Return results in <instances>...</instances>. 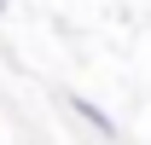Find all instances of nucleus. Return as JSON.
<instances>
[{
	"label": "nucleus",
	"mask_w": 151,
	"mask_h": 145,
	"mask_svg": "<svg viewBox=\"0 0 151 145\" xmlns=\"http://www.w3.org/2000/svg\"><path fill=\"white\" fill-rule=\"evenodd\" d=\"M64 105H70L76 116H81V122L93 128L99 139H116V122H111V110H105V105H93V99H87V93H64Z\"/></svg>",
	"instance_id": "1"
},
{
	"label": "nucleus",
	"mask_w": 151,
	"mask_h": 145,
	"mask_svg": "<svg viewBox=\"0 0 151 145\" xmlns=\"http://www.w3.org/2000/svg\"><path fill=\"white\" fill-rule=\"evenodd\" d=\"M0 18H6V0H0Z\"/></svg>",
	"instance_id": "2"
}]
</instances>
